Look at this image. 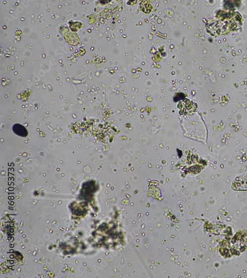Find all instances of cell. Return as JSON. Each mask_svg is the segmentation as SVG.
Returning a JSON list of instances; mask_svg holds the SVG:
<instances>
[{"label":"cell","instance_id":"6da1fadb","mask_svg":"<svg viewBox=\"0 0 247 278\" xmlns=\"http://www.w3.org/2000/svg\"><path fill=\"white\" fill-rule=\"evenodd\" d=\"M241 16L237 13H228L210 24L209 32L215 36L224 35L235 30L241 24Z\"/></svg>","mask_w":247,"mask_h":278},{"label":"cell","instance_id":"7a4b0ae2","mask_svg":"<svg viewBox=\"0 0 247 278\" xmlns=\"http://www.w3.org/2000/svg\"><path fill=\"white\" fill-rule=\"evenodd\" d=\"M197 105L190 99H185L179 102L177 108L181 115H191L197 109Z\"/></svg>","mask_w":247,"mask_h":278},{"label":"cell","instance_id":"3957f363","mask_svg":"<svg viewBox=\"0 0 247 278\" xmlns=\"http://www.w3.org/2000/svg\"><path fill=\"white\" fill-rule=\"evenodd\" d=\"M235 190H247V170L245 174L237 177L232 183Z\"/></svg>","mask_w":247,"mask_h":278},{"label":"cell","instance_id":"277c9868","mask_svg":"<svg viewBox=\"0 0 247 278\" xmlns=\"http://www.w3.org/2000/svg\"><path fill=\"white\" fill-rule=\"evenodd\" d=\"M13 131L18 135L25 137L27 135V131L26 128L19 124H15L13 126Z\"/></svg>","mask_w":247,"mask_h":278},{"label":"cell","instance_id":"5b68a950","mask_svg":"<svg viewBox=\"0 0 247 278\" xmlns=\"http://www.w3.org/2000/svg\"><path fill=\"white\" fill-rule=\"evenodd\" d=\"M140 7L142 11L146 13H149L152 9V6L147 0H143L140 3Z\"/></svg>","mask_w":247,"mask_h":278}]
</instances>
